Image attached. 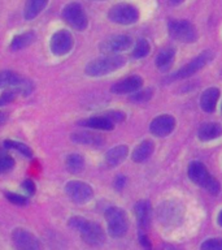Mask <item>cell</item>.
I'll list each match as a JSON object with an SVG mask.
<instances>
[{
    "label": "cell",
    "mask_w": 222,
    "mask_h": 250,
    "mask_svg": "<svg viewBox=\"0 0 222 250\" xmlns=\"http://www.w3.org/2000/svg\"><path fill=\"white\" fill-rule=\"evenodd\" d=\"M125 65V59L120 55H105L90 62L85 72L90 77H101L116 72Z\"/></svg>",
    "instance_id": "6da1fadb"
},
{
    "label": "cell",
    "mask_w": 222,
    "mask_h": 250,
    "mask_svg": "<svg viewBox=\"0 0 222 250\" xmlns=\"http://www.w3.org/2000/svg\"><path fill=\"white\" fill-rule=\"evenodd\" d=\"M69 226L81 233L83 241L89 245H100L104 242V232L97 223L89 222L82 216H73L69 220Z\"/></svg>",
    "instance_id": "7a4b0ae2"
},
{
    "label": "cell",
    "mask_w": 222,
    "mask_h": 250,
    "mask_svg": "<svg viewBox=\"0 0 222 250\" xmlns=\"http://www.w3.org/2000/svg\"><path fill=\"white\" fill-rule=\"evenodd\" d=\"M188 177L191 181L198 184L199 187L204 188L210 194H218L220 193V183L210 175L205 166L200 162H192L188 167Z\"/></svg>",
    "instance_id": "3957f363"
},
{
    "label": "cell",
    "mask_w": 222,
    "mask_h": 250,
    "mask_svg": "<svg viewBox=\"0 0 222 250\" xmlns=\"http://www.w3.org/2000/svg\"><path fill=\"white\" fill-rule=\"evenodd\" d=\"M105 220L108 226V232L112 237H124L129 229L128 215L120 207H109L105 211Z\"/></svg>",
    "instance_id": "277c9868"
},
{
    "label": "cell",
    "mask_w": 222,
    "mask_h": 250,
    "mask_svg": "<svg viewBox=\"0 0 222 250\" xmlns=\"http://www.w3.org/2000/svg\"><path fill=\"white\" fill-rule=\"evenodd\" d=\"M109 20L120 25H131L139 19V12L134 5L126 3H120L113 5L108 13Z\"/></svg>",
    "instance_id": "5b68a950"
},
{
    "label": "cell",
    "mask_w": 222,
    "mask_h": 250,
    "mask_svg": "<svg viewBox=\"0 0 222 250\" xmlns=\"http://www.w3.org/2000/svg\"><path fill=\"white\" fill-rule=\"evenodd\" d=\"M62 19L75 30H85L89 25V19L81 4L70 3L62 9Z\"/></svg>",
    "instance_id": "8992f818"
},
{
    "label": "cell",
    "mask_w": 222,
    "mask_h": 250,
    "mask_svg": "<svg viewBox=\"0 0 222 250\" xmlns=\"http://www.w3.org/2000/svg\"><path fill=\"white\" fill-rule=\"evenodd\" d=\"M167 27L171 38L177 39L179 42L192 43L198 39V31L188 21H170Z\"/></svg>",
    "instance_id": "52a82bcc"
},
{
    "label": "cell",
    "mask_w": 222,
    "mask_h": 250,
    "mask_svg": "<svg viewBox=\"0 0 222 250\" xmlns=\"http://www.w3.org/2000/svg\"><path fill=\"white\" fill-rule=\"evenodd\" d=\"M66 194L69 195V198L75 203H87L91 201L93 195L92 188L89 184L78 180H72L65 185Z\"/></svg>",
    "instance_id": "ba28073f"
},
{
    "label": "cell",
    "mask_w": 222,
    "mask_h": 250,
    "mask_svg": "<svg viewBox=\"0 0 222 250\" xmlns=\"http://www.w3.org/2000/svg\"><path fill=\"white\" fill-rule=\"evenodd\" d=\"M74 39L73 35L70 34L68 30H58L56 31L50 42L51 52L56 56H64L69 54L70 50L73 48Z\"/></svg>",
    "instance_id": "9c48e42d"
},
{
    "label": "cell",
    "mask_w": 222,
    "mask_h": 250,
    "mask_svg": "<svg viewBox=\"0 0 222 250\" xmlns=\"http://www.w3.org/2000/svg\"><path fill=\"white\" fill-rule=\"evenodd\" d=\"M213 58H214V54L212 52V51H204L203 54H200L199 56L192 59L188 64L182 66V68H181V69H179L178 72L173 76V78L190 77V76H192L194 73H196L198 70H200L202 68L208 65V64L210 62V60H212Z\"/></svg>",
    "instance_id": "30bf717a"
},
{
    "label": "cell",
    "mask_w": 222,
    "mask_h": 250,
    "mask_svg": "<svg viewBox=\"0 0 222 250\" xmlns=\"http://www.w3.org/2000/svg\"><path fill=\"white\" fill-rule=\"evenodd\" d=\"M16 248L18 250H43L42 244L34 234L23 228H16L12 233Z\"/></svg>",
    "instance_id": "8fae6325"
},
{
    "label": "cell",
    "mask_w": 222,
    "mask_h": 250,
    "mask_svg": "<svg viewBox=\"0 0 222 250\" xmlns=\"http://www.w3.org/2000/svg\"><path fill=\"white\" fill-rule=\"evenodd\" d=\"M175 128V119L170 115H161L153 119L149 125V132L156 137H166Z\"/></svg>",
    "instance_id": "7c38bea8"
},
{
    "label": "cell",
    "mask_w": 222,
    "mask_h": 250,
    "mask_svg": "<svg viewBox=\"0 0 222 250\" xmlns=\"http://www.w3.org/2000/svg\"><path fill=\"white\" fill-rule=\"evenodd\" d=\"M131 46V38L128 35H113L111 38L105 39L101 42L100 51L107 52V54H113V52H121L126 51Z\"/></svg>",
    "instance_id": "4fadbf2b"
},
{
    "label": "cell",
    "mask_w": 222,
    "mask_h": 250,
    "mask_svg": "<svg viewBox=\"0 0 222 250\" xmlns=\"http://www.w3.org/2000/svg\"><path fill=\"white\" fill-rule=\"evenodd\" d=\"M142 85H143L142 77H139V76H129L124 80L117 81L111 90L114 94H131L138 91L142 87Z\"/></svg>",
    "instance_id": "5bb4252c"
},
{
    "label": "cell",
    "mask_w": 222,
    "mask_h": 250,
    "mask_svg": "<svg viewBox=\"0 0 222 250\" xmlns=\"http://www.w3.org/2000/svg\"><path fill=\"white\" fill-rule=\"evenodd\" d=\"M70 140L75 142V144L86 145V146H91V147H100L101 145L104 144V138L103 137L91 132L73 133L70 136Z\"/></svg>",
    "instance_id": "9a60e30c"
},
{
    "label": "cell",
    "mask_w": 222,
    "mask_h": 250,
    "mask_svg": "<svg viewBox=\"0 0 222 250\" xmlns=\"http://www.w3.org/2000/svg\"><path fill=\"white\" fill-rule=\"evenodd\" d=\"M218 98H220V90L217 87H209L206 89L200 97V107L205 112H213L216 109Z\"/></svg>",
    "instance_id": "2e32d148"
},
{
    "label": "cell",
    "mask_w": 222,
    "mask_h": 250,
    "mask_svg": "<svg viewBox=\"0 0 222 250\" xmlns=\"http://www.w3.org/2000/svg\"><path fill=\"white\" fill-rule=\"evenodd\" d=\"M129 148L125 145H118L116 147L111 148L107 154H105V163L109 167H117L126 159L128 156Z\"/></svg>",
    "instance_id": "e0dca14e"
},
{
    "label": "cell",
    "mask_w": 222,
    "mask_h": 250,
    "mask_svg": "<svg viewBox=\"0 0 222 250\" xmlns=\"http://www.w3.org/2000/svg\"><path fill=\"white\" fill-rule=\"evenodd\" d=\"M79 124L82 126H86V128L96 129V130H112L114 128V123L109 120L105 115H103V116L89 117L86 120H82Z\"/></svg>",
    "instance_id": "ac0fdd59"
},
{
    "label": "cell",
    "mask_w": 222,
    "mask_h": 250,
    "mask_svg": "<svg viewBox=\"0 0 222 250\" xmlns=\"http://www.w3.org/2000/svg\"><path fill=\"white\" fill-rule=\"evenodd\" d=\"M222 134V126L218 123H205L199 129V140L212 141Z\"/></svg>",
    "instance_id": "d6986e66"
},
{
    "label": "cell",
    "mask_w": 222,
    "mask_h": 250,
    "mask_svg": "<svg viewBox=\"0 0 222 250\" xmlns=\"http://www.w3.org/2000/svg\"><path fill=\"white\" fill-rule=\"evenodd\" d=\"M153 150H155V146H153V142L149 140L143 141L142 144H139L135 147V150L132 151V160L135 163H142V162H146V160L149 158V156L153 154Z\"/></svg>",
    "instance_id": "ffe728a7"
},
{
    "label": "cell",
    "mask_w": 222,
    "mask_h": 250,
    "mask_svg": "<svg viewBox=\"0 0 222 250\" xmlns=\"http://www.w3.org/2000/svg\"><path fill=\"white\" fill-rule=\"evenodd\" d=\"M134 211H135V216L138 219L140 228H143V229L147 228L149 224V218H151V203L148 201H139V202H136Z\"/></svg>",
    "instance_id": "44dd1931"
},
{
    "label": "cell",
    "mask_w": 222,
    "mask_h": 250,
    "mask_svg": "<svg viewBox=\"0 0 222 250\" xmlns=\"http://www.w3.org/2000/svg\"><path fill=\"white\" fill-rule=\"evenodd\" d=\"M35 39H37V35H35L34 31H26V33H22V34L16 35L13 41L11 42V50H23V48H26L30 44H33L35 42Z\"/></svg>",
    "instance_id": "7402d4cb"
},
{
    "label": "cell",
    "mask_w": 222,
    "mask_h": 250,
    "mask_svg": "<svg viewBox=\"0 0 222 250\" xmlns=\"http://www.w3.org/2000/svg\"><path fill=\"white\" fill-rule=\"evenodd\" d=\"M22 82L23 78L16 72H12V70H1L0 72V87H15L16 91H17V89Z\"/></svg>",
    "instance_id": "603a6c76"
},
{
    "label": "cell",
    "mask_w": 222,
    "mask_h": 250,
    "mask_svg": "<svg viewBox=\"0 0 222 250\" xmlns=\"http://www.w3.org/2000/svg\"><path fill=\"white\" fill-rule=\"evenodd\" d=\"M48 0H27L25 5V19L34 20L37 16L40 15V12L47 7Z\"/></svg>",
    "instance_id": "cb8c5ba5"
},
{
    "label": "cell",
    "mask_w": 222,
    "mask_h": 250,
    "mask_svg": "<svg viewBox=\"0 0 222 250\" xmlns=\"http://www.w3.org/2000/svg\"><path fill=\"white\" fill-rule=\"evenodd\" d=\"M175 52L173 48H165L157 55L156 58V65L161 70H167L171 66L173 62H174Z\"/></svg>",
    "instance_id": "d4e9b609"
},
{
    "label": "cell",
    "mask_w": 222,
    "mask_h": 250,
    "mask_svg": "<svg viewBox=\"0 0 222 250\" xmlns=\"http://www.w3.org/2000/svg\"><path fill=\"white\" fill-rule=\"evenodd\" d=\"M160 220L164 223H173L174 219H178L179 207H175L173 203H165L159 208Z\"/></svg>",
    "instance_id": "484cf974"
},
{
    "label": "cell",
    "mask_w": 222,
    "mask_h": 250,
    "mask_svg": "<svg viewBox=\"0 0 222 250\" xmlns=\"http://www.w3.org/2000/svg\"><path fill=\"white\" fill-rule=\"evenodd\" d=\"M65 167L68 172L75 175V173L82 172V169L85 167V160H83L82 155H79V154H70L65 160Z\"/></svg>",
    "instance_id": "4316f807"
},
{
    "label": "cell",
    "mask_w": 222,
    "mask_h": 250,
    "mask_svg": "<svg viewBox=\"0 0 222 250\" xmlns=\"http://www.w3.org/2000/svg\"><path fill=\"white\" fill-rule=\"evenodd\" d=\"M4 147L7 148H13L16 151L21 152L23 156L26 158H31L33 156V151L31 148L27 146V145L22 144V142H18V141H13V140H5L4 141Z\"/></svg>",
    "instance_id": "83f0119b"
},
{
    "label": "cell",
    "mask_w": 222,
    "mask_h": 250,
    "mask_svg": "<svg viewBox=\"0 0 222 250\" xmlns=\"http://www.w3.org/2000/svg\"><path fill=\"white\" fill-rule=\"evenodd\" d=\"M149 43L146 41V39H139L138 43H136L135 48L132 51V58L135 59H143L146 58L148 54H149Z\"/></svg>",
    "instance_id": "f1b7e54d"
},
{
    "label": "cell",
    "mask_w": 222,
    "mask_h": 250,
    "mask_svg": "<svg viewBox=\"0 0 222 250\" xmlns=\"http://www.w3.org/2000/svg\"><path fill=\"white\" fill-rule=\"evenodd\" d=\"M15 167V159L9 155L1 154L0 155V173H7Z\"/></svg>",
    "instance_id": "f546056e"
},
{
    "label": "cell",
    "mask_w": 222,
    "mask_h": 250,
    "mask_svg": "<svg viewBox=\"0 0 222 250\" xmlns=\"http://www.w3.org/2000/svg\"><path fill=\"white\" fill-rule=\"evenodd\" d=\"M200 250H222V238H208L200 245Z\"/></svg>",
    "instance_id": "4dcf8cb0"
},
{
    "label": "cell",
    "mask_w": 222,
    "mask_h": 250,
    "mask_svg": "<svg viewBox=\"0 0 222 250\" xmlns=\"http://www.w3.org/2000/svg\"><path fill=\"white\" fill-rule=\"evenodd\" d=\"M5 197L11 203L17 205V206H25L27 203V198L23 195H19L17 193H12V191H5Z\"/></svg>",
    "instance_id": "1f68e13d"
},
{
    "label": "cell",
    "mask_w": 222,
    "mask_h": 250,
    "mask_svg": "<svg viewBox=\"0 0 222 250\" xmlns=\"http://www.w3.org/2000/svg\"><path fill=\"white\" fill-rule=\"evenodd\" d=\"M152 98V90H142V91H135V94H132L131 99L132 102H147Z\"/></svg>",
    "instance_id": "d6a6232c"
},
{
    "label": "cell",
    "mask_w": 222,
    "mask_h": 250,
    "mask_svg": "<svg viewBox=\"0 0 222 250\" xmlns=\"http://www.w3.org/2000/svg\"><path fill=\"white\" fill-rule=\"evenodd\" d=\"M16 97H17L16 90H8V91H4L3 94H0V107L12 103L16 99Z\"/></svg>",
    "instance_id": "836d02e7"
},
{
    "label": "cell",
    "mask_w": 222,
    "mask_h": 250,
    "mask_svg": "<svg viewBox=\"0 0 222 250\" xmlns=\"http://www.w3.org/2000/svg\"><path fill=\"white\" fill-rule=\"evenodd\" d=\"M105 116L108 117L109 120L112 123H121V121L125 120V113L124 112H118V111H114V112H108L105 113Z\"/></svg>",
    "instance_id": "e575fe53"
},
{
    "label": "cell",
    "mask_w": 222,
    "mask_h": 250,
    "mask_svg": "<svg viewBox=\"0 0 222 250\" xmlns=\"http://www.w3.org/2000/svg\"><path fill=\"white\" fill-rule=\"evenodd\" d=\"M22 188L27 191V193H29V194H34L35 193V184L31 179L25 180V181L22 183Z\"/></svg>",
    "instance_id": "d590c367"
},
{
    "label": "cell",
    "mask_w": 222,
    "mask_h": 250,
    "mask_svg": "<svg viewBox=\"0 0 222 250\" xmlns=\"http://www.w3.org/2000/svg\"><path fill=\"white\" fill-rule=\"evenodd\" d=\"M125 183H126V177L125 176H118L116 181H114V187H116L117 190H121L125 187Z\"/></svg>",
    "instance_id": "8d00e7d4"
},
{
    "label": "cell",
    "mask_w": 222,
    "mask_h": 250,
    "mask_svg": "<svg viewBox=\"0 0 222 250\" xmlns=\"http://www.w3.org/2000/svg\"><path fill=\"white\" fill-rule=\"evenodd\" d=\"M139 240H140V244L143 245L144 249L151 250V242H149V240H148V237L146 236V234H140Z\"/></svg>",
    "instance_id": "74e56055"
},
{
    "label": "cell",
    "mask_w": 222,
    "mask_h": 250,
    "mask_svg": "<svg viewBox=\"0 0 222 250\" xmlns=\"http://www.w3.org/2000/svg\"><path fill=\"white\" fill-rule=\"evenodd\" d=\"M7 119H8L7 113L1 112V111H0V126H1V125H3L5 121H7Z\"/></svg>",
    "instance_id": "f35d334b"
},
{
    "label": "cell",
    "mask_w": 222,
    "mask_h": 250,
    "mask_svg": "<svg viewBox=\"0 0 222 250\" xmlns=\"http://www.w3.org/2000/svg\"><path fill=\"white\" fill-rule=\"evenodd\" d=\"M217 222H218V226H221V227H222V210L220 211V214H218Z\"/></svg>",
    "instance_id": "ab89813d"
},
{
    "label": "cell",
    "mask_w": 222,
    "mask_h": 250,
    "mask_svg": "<svg viewBox=\"0 0 222 250\" xmlns=\"http://www.w3.org/2000/svg\"><path fill=\"white\" fill-rule=\"evenodd\" d=\"M182 1H185V0H170V4H173V5H177V4H181Z\"/></svg>",
    "instance_id": "60d3db41"
},
{
    "label": "cell",
    "mask_w": 222,
    "mask_h": 250,
    "mask_svg": "<svg viewBox=\"0 0 222 250\" xmlns=\"http://www.w3.org/2000/svg\"><path fill=\"white\" fill-rule=\"evenodd\" d=\"M169 250H181V249H169Z\"/></svg>",
    "instance_id": "b9f144b4"
},
{
    "label": "cell",
    "mask_w": 222,
    "mask_h": 250,
    "mask_svg": "<svg viewBox=\"0 0 222 250\" xmlns=\"http://www.w3.org/2000/svg\"><path fill=\"white\" fill-rule=\"evenodd\" d=\"M97 1H100V0H97Z\"/></svg>",
    "instance_id": "7bdbcfd3"
}]
</instances>
